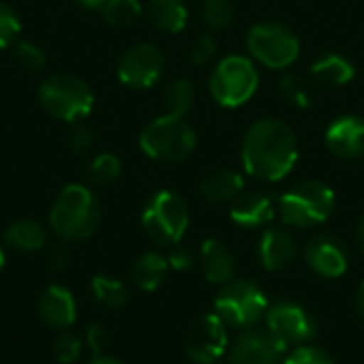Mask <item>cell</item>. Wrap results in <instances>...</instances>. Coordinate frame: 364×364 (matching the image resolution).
I'll use <instances>...</instances> for the list:
<instances>
[{"mask_svg":"<svg viewBox=\"0 0 364 364\" xmlns=\"http://www.w3.org/2000/svg\"><path fill=\"white\" fill-rule=\"evenodd\" d=\"M38 316L49 328L55 331L70 328L77 318V303L70 290L62 286H49L38 299Z\"/></svg>","mask_w":364,"mask_h":364,"instance_id":"17","label":"cell"},{"mask_svg":"<svg viewBox=\"0 0 364 364\" xmlns=\"http://www.w3.org/2000/svg\"><path fill=\"white\" fill-rule=\"evenodd\" d=\"M194 98H196V92H194L192 81H188V79L173 81L166 87V92H164L166 113L168 115H175V117H183L194 107Z\"/></svg>","mask_w":364,"mask_h":364,"instance_id":"26","label":"cell"},{"mask_svg":"<svg viewBox=\"0 0 364 364\" xmlns=\"http://www.w3.org/2000/svg\"><path fill=\"white\" fill-rule=\"evenodd\" d=\"M356 311H358L360 320H363V322H364V282H363V284H360L358 292H356Z\"/></svg>","mask_w":364,"mask_h":364,"instance_id":"40","label":"cell"},{"mask_svg":"<svg viewBox=\"0 0 364 364\" xmlns=\"http://www.w3.org/2000/svg\"><path fill=\"white\" fill-rule=\"evenodd\" d=\"M279 92H282V96L286 98V102H290L292 107L307 109V107H309V102H311V92H309V85H307V83H305L301 77L286 75V77L282 79Z\"/></svg>","mask_w":364,"mask_h":364,"instance_id":"31","label":"cell"},{"mask_svg":"<svg viewBox=\"0 0 364 364\" xmlns=\"http://www.w3.org/2000/svg\"><path fill=\"white\" fill-rule=\"evenodd\" d=\"M326 145L328 149L346 160H356L364 156V119L346 115L339 117L326 130Z\"/></svg>","mask_w":364,"mask_h":364,"instance_id":"16","label":"cell"},{"mask_svg":"<svg viewBox=\"0 0 364 364\" xmlns=\"http://www.w3.org/2000/svg\"><path fill=\"white\" fill-rule=\"evenodd\" d=\"M243 192V177L232 168H220L200 183V194L209 203H232Z\"/></svg>","mask_w":364,"mask_h":364,"instance_id":"20","label":"cell"},{"mask_svg":"<svg viewBox=\"0 0 364 364\" xmlns=\"http://www.w3.org/2000/svg\"><path fill=\"white\" fill-rule=\"evenodd\" d=\"M168 260L158 252H145L136 258L132 267V282L143 292H154L162 286L168 273Z\"/></svg>","mask_w":364,"mask_h":364,"instance_id":"21","label":"cell"},{"mask_svg":"<svg viewBox=\"0 0 364 364\" xmlns=\"http://www.w3.org/2000/svg\"><path fill=\"white\" fill-rule=\"evenodd\" d=\"M203 17L211 30H226L235 21V6L230 0H205Z\"/></svg>","mask_w":364,"mask_h":364,"instance_id":"30","label":"cell"},{"mask_svg":"<svg viewBox=\"0 0 364 364\" xmlns=\"http://www.w3.org/2000/svg\"><path fill=\"white\" fill-rule=\"evenodd\" d=\"M299 254L296 239L286 228H267L258 243V256L267 271L288 269Z\"/></svg>","mask_w":364,"mask_h":364,"instance_id":"15","label":"cell"},{"mask_svg":"<svg viewBox=\"0 0 364 364\" xmlns=\"http://www.w3.org/2000/svg\"><path fill=\"white\" fill-rule=\"evenodd\" d=\"M13 60L30 73H38L45 68L47 64V53L43 51V47H38L36 43L30 41H15L13 43Z\"/></svg>","mask_w":364,"mask_h":364,"instance_id":"28","label":"cell"},{"mask_svg":"<svg viewBox=\"0 0 364 364\" xmlns=\"http://www.w3.org/2000/svg\"><path fill=\"white\" fill-rule=\"evenodd\" d=\"M305 260L320 277L337 279L350 267V254L341 239L333 235H318L305 247Z\"/></svg>","mask_w":364,"mask_h":364,"instance_id":"13","label":"cell"},{"mask_svg":"<svg viewBox=\"0 0 364 364\" xmlns=\"http://www.w3.org/2000/svg\"><path fill=\"white\" fill-rule=\"evenodd\" d=\"M147 17L158 30L177 34L188 23V9L181 0H149Z\"/></svg>","mask_w":364,"mask_h":364,"instance_id":"22","label":"cell"},{"mask_svg":"<svg viewBox=\"0 0 364 364\" xmlns=\"http://www.w3.org/2000/svg\"><path fill=\"white\" fill-rule=\"evenodd\" d=\"M258 87V70L243 55H228L222 60L209 81L213 98L222 107H239L247 102Z\"/></svg>","mask_w":364,"mask_h":364,"instance_id":"8","label":"cell"},{"mask_svg":"<svg viewBox=\"0 0 364 364\" xmlns=\"http://www.w3.org/2000/svg\"><path fill=\"white\" fill-rule=\"evenodd\" d=\"M53 354L58 363L73 364L81 356V339L73 333H62L53 343Z\"/></svg>","mask_w":364,"mask_h":364,"instance_id":"33","label":"cell"},{"mask_svg":"<svg viewBox=\"0 0 364 364\" xmlns=\"http://www.w3.org/2000/svg\"><path fill=\"white\" fill-rule=\"evenodd\" d=\"M100 224V205L94 192L81 183L60 190L49 211V226L62 241L90 239Z\"/></svg>","mask_w":364,"mask_h":364,"instance_id":"2","label":"cell"},{"mask_svg":"<svg viewBox=\"0 0 364 364\" xmlns=\"http://www.w3.org/2000/svg\"><path fill=\"white\" fill-rule=\"evenodd\" d=\"M139 145L143 154L149 156L151 160L175 164L186 160L194 151L196 132L183 117H175L166 113L162 117H156L143 128L139 136Z\"/></svg>","mask_w":364,"mask_h":364,"instance_id":"5","label":"cell"},{"mask_svg":"<svg viewBox=\"0 0 364 364\" xmlns=\"http://www.w3.org/2000/svg\"><path fill=\"white\" fill-rule=\"evenodd\" d=\"M4 262H6V258H4V252H2V247H0V271H2V267H4Z\"/></svg>","mask_w":364,"mask_h":364,"instance_id":"44","label":"cell"},{"mask_svg":"<svg viewBox=\"0 0 364 364\" xmlns=\"http://www.w3.org/2000/svg\"><path fill=\"white\" fill-rule=\"evenodd\" d=\"M143 230L145 235L156 243V245H177L190 224V211L186 200L171 190H160L156 192L141 215Z\"/></svg>","mask_w":364,"mask_h":364,"instance_id":"7","label":"cell"},{"mask_svg":"<svg viewBox=\"0 0 364 364\" xmlns=\"http://www.w3.org/2000/svg\"><path fill=\"white\" fill-rule=\"evenodd\" d=\"M92 296L109 309H122L128 303V288L117 277L96 275L92 279Z\"/></svg>","mask_w":364,"mask_h":364,"instance_id":"25","label":"cell"},{"mask_svg":"<svg viewBox=\"0 0 364 364\" xmlns=\"http://www.w3.org/2000/svg\"><path fill=\"white\" fill-rule=\"evenodd\" d=\"M273 218L275 205L262 192H241L230 205V220L241 228H262Z\"/></svg>","mask_w":364,"mask_h":364,"instance_id":"18","label":"cell"},{"mask_svg":"<svg viewBox=\"0 0 364 364\" xmlns=\"http://www.w3.org/2000/svg\"><path fill=\"white\" fill-rule=\"evenodd\" d=\"M122 173V162L113 154H98L90 164V179L96 186L113 183Z\"/></svg>","mask_w":364,"mask_h":364,"instance_id":"29","label":"cell"},{"mask_svg":"<svg viewBox=\"0 0 364 364\" xmlns=\"http://www.w3.org/2000/svg\"><path fill=\"white\" fill-rule=\"evenodd\" d=\"M85 343H87V348H90L96 356L105 354V350H107L109 343H111L109 331H107L102 324H92V326L87 328V333H85Z\"/></svg>","mask_w":364,"mask_h":364,"instance_id":"36","label":"cell"},{"mask_svg":"<svg viewBox=\"0 0 364 364\" xmlns=\"http://www.w3.org/2000/svg\"><path fill=\"white\" fill-rule=\"evenodd\" d=\"M356 241H358V247L364 252V215L356 224Z\"/></svg>","mask_w":364,"mask_h":364,"instance_id":"42","label":"cell"},{"mask_svg":"<svg viewBox=\"0 0 364 364\" xmlns=\"http://www.w3.org/2000/svg\"><path fill=\"white\" fill-rule=\"evenodd\" d=\"M100 11L109 26L126 28V26H132L141 17L143 6L139 0H109Z\"/></svg>","mask_w":364,"mask_h":364,"instance_id":"27","label":"cell"},{"mask_svg":"<svg viewBox=\"0 0 364 364\" xmlns=\"http://www.w3.org/2000/svg\"><path fill=\"white\" fill-rule=\"evenodd\" d=\"M311 75L322 85H346L354 79V66L339 53H326L311 64Z\"/></svg>","mask_w":364,"mask_h":364,"instance_id":"23","label":"cell"},{"mask_svg":"<svg viewBox=\"0 0 364 364\" xmlns=\"http://www.w3.org/2000/svg\"><path fill=\"white\" fill-rule=\"evenodd\" d=\"M247 47L252 55L269 68L290 66L301 51V43L294 32L275 21L256 23L247 34Z\"/></svg>","mask_w":364,"mask_h":364,"instance_id":"9","label":"cell"},{"mask_svg":"<svg viewBox=\"0 0 364 364\" xmlns=\"http://www.w3.org/2000/svg\"><path fill=\"white\" fill-rule=\"evenodd\" d=\"M164 70V55L151 43H139L128 47L117 62V77L124 85L145 90L156 85Z\"/></svg>","mask_w":364,"mask_h":364,"instance_id":"12","label":"cell"},{"mask_svg":"<svg viewBox=\"0 0 364 364\" xmlns=\"http://www.w3.org/2000/svg\"><path fill=\"white\" fill-rule=\"evenodd\" d=\"M94 145V130L85 124H79L68 134V147L75 154H85Z\"/></svg>","mask_w":364,"mask_h":364,"instance_id":"35","label":"cell"},{"mask_svg":"<svg viewBox=\"0 0 364 364\" xmlns=\"http://www.w3.org/2000/svg\"><path fill=\"white\" fill-rule=\"evenodd\" d=\"M264 324H267V333L286 352L299 346H305L309 339L316 337V328H318L314 316L305 307L290 303V301L269 307L264 316Z\"/></svg>","mask_w":364,"mask_h":364,"instance_id":"10","label":"cell"},{"mask_svg":"<svg viewBox=\"0 0 364 364\" xmlns=\"http://www.w3.org/2000/svg\"><path fill=\"white\" fill-rule=\"evenodd\" d=\"M284 364H335V360L320 348L299 346L290 350V354L284 358Z\"/></svg>","mask_w":364,"mask_h":364,"instance_id":"34","label":"cell"},{"mask_svg":"<svg viewBox=\"0 0 364 364\" xmlns=\"http://www.w3.org/2000/svg\"><path fill=\"white\" fill-rule=\"evenodd\" d=\"M87 364H124L122 360H117V358H113V356H105V354H100V356H94L92 360Z\"/></svg>","mask_w":364,"mask_h":364,"instance_id":"41","label":"cell"},{"mask_svg":"<svg viewBox=\"0 0 364 364\" xmlns=\"http://www.w3.org/2000/svg\"><path fill=\"white\" fill-rule=\"evenodd\" d=\"M213 311L222 318L228 328L250 331L269 311L264 290L252 279H232L222 286L215 296Z\"/></svg>","mask_w":364,"mask_h":364,"instance_id":"6","label":"cell"},{"mask_svg":"<svg viewBox=\"0 0 364 364\" xmlns=\"http://www.w3.org/2000/svg\"><path fill=\"white\" fill-rule=\"evenodd\" d=\"M228 348V326L213 314L200 316L186 337V354L194 364H215Z\"/></svg>","mask_w":364,"mask_h":364,"instance_id":"11","label":"cell"},{"mask_svg":"<svg viewBox=\"0 0 364 364\" xmlns=\"http://www.w3.org/2000/svg\"><path fill=\"white\" fill-rule=\"evenodd\" d=\"M38 102L55 119L79 122L92 113L94 92L77 75L53 73L47 79H43L38 87Z\"/></svg>","mask_w":364,"mask_h":364,"instance_id":"3","label":"cell"},{"mask_svg":"<svg viewBox=\"0 0 364 364\" xmlns=\"http://www.w3.org/2000/svg\"><path fill=\"white\" fill-rule=\"evenodd\" d=\"M241 158L247 175L262 181H279L299 160L296 136L292 128L279 119H258L245 134Z\"/></svg>","mask_w":364,"mask_h":364,"instance_id":"1","label":"cell"},{"mask_svg":"<svg viewBox=\"0 0 364 364\" xmlns=\"http://www.w3.org/2000/svg\"><path fill=\"white\" fill-rule=\"evenodd\" d=\"M19 32H21V19L17 11L11 4L0 2V49L13 47Z\"/></svg>","mask_w":364,"mask_h":364,"instance_id":"32","label":"cell"},{"mask_svg":"<svg viewBox=\"0 0 364 364\" xmlns=\"http://www.w3.org/2000/svg\"><path fill=\"white\" fill-rule=\"evenodd\" d=\"M215 41H213V36L211 34H203V36H198L196 41H194V45H192V62L194 64H207L213 55H215Z\"/></svg>","mask_w":364,"mask_h":364,"instance_id":"37","label":"cell"},{"mask_svg":"<svg viewBox=\"0 0 364 364\" xmlns=\"http://www.w3.org/2000/svg\"><path fill=\"white\" fill-rule=\"evenodd\" d=\"M286 350L267 331H245L232 343L230 364H284Z\"/></svg>","mask_w":364,"mask_h":364,"instance_id":"14","label":"cell"},{"mask_svg":"<svg viewBox=\"0 0 364 364\" xmlns=\"http://www.w3.org/2000/svg\"><path fill=\"white\" fill-rule=\"evenodd\" d=\"M168 267L171 269H175V271H188L192 264H194V256H192V252L186 247V245H173V250H171V254H168Z\"/></svg>","mask_w":364,"mask_h":364,"instance_id":"38","label":"cell"},{"mask_svg":"<svg viewBox=\"0 0 364 364\" xmlns=\"http://www.w3.org/2000/svg\"><path fill=\"white\" fill-rule=\"evenodd\" d=\"M335 209V192L331 186L307 179L292 186L279 198V215L286 226L314 228L331 218Z\"/></svg>","mask_w":364,"mask_h":364,"instance_id":"4","label":"cell"},{"mask_svg":"<svg viewBox=\"0 0 364 364\" xmlns=\"http://www.w3.org/2000/svg\"><path fill=\"white\" fill-rule=\"evenodd\" d=\"M4 239L17 252H38L47 243V232L34 220H17L6 228Z\"/></svg>","mask_w":364,"mask_h":364,"instance_id":"24","label":"cell"},{"mask_svg":"<svg viewBox=\"0 0 364 364\" xmlns=\"http://www.w3.org/2000/svg\"><path fill=\"white\" fill-rule=\"evenodd\" d=\"M107 2L109 0H79V4L85 6V9H102Z\"/></svg>","mask_w":364,"mask_h":364,"instance_id":"43","label":"cell"},{"mask_svg":"<svg viewBox=\"0 0 364 364\" xmlns=\"http://www.w3.org/2000/svg\"><path fill=\"white\" fill-rule=\"evenodd\" d=\"M49 262H51V267L55 271L66 269L70 264V250H68V245H64V243L53 245L51 252H49Z\"/></svg>","mask_w":364,"mask_h":364,"instance_id":"39","label":"cell"},{"mask_svg":"<svg viewBox=\"0 0 364 364\" xmlns=\"http://www.w3.org/2000/svg\"><path fill=\"white\" fill-rule=\"evenodd\" d=\"M200 269L207 282L224 286L235 279L237 262L226 243L220 239H207L200 245Z\"/></svg>","mask_w":364,"mask_h":364,"instance_id":"19","label":"cell"}]
</instances>
